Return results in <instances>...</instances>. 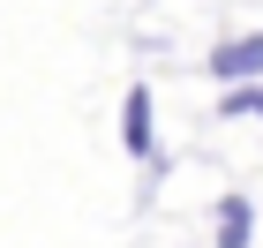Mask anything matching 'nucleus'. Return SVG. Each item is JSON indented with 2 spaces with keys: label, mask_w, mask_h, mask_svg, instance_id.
<instances>
[{
  "label": "nucleus",
  "mask_w": 263,
  "mask_h": 248,
  "mask_svg": "<svg viewBox=\"0 0 263 248\" xmlns=\"http://www.w3.org/2000/svg\"><path fill=\"white\" fill-rule=\"evenodd\" d=\"M211 83L241 90V83H263V30H241V38L211 45Z\"/></svg>",
  "instance_id": "1"
},
{
  "label": "nucleus",
  "mask_w": 263,
  "mask_h": 248,
  "mask_svg": "<svg viewBox=\"0 0 263 248\" xmlns=\"http://www.w3.org/2000/svg\"><path fill=\"white\" fill-rule=\"evenodd\" d=\"M121 150L128 158H151L158 150V113H151V90L143 83H128V98H121Z\"/></svg>",
  "instance_id": "2"
},
{
  "label": "nucleus",
  "mask_w": 263,
  "mask_h": 248,
  "mask_svg": "<svg viewBox=\"0 0 263 248\" xmlns=\"http://www.w3.org/2000/svg\"><path fill=\"white\" fill-rule=\"evenodd\" d=\"M256 241V203L248 196H218V248H248Z\"/></svg>",
  "instance_id": "3"
},
{
  "label": "nucleus",
  "mask_w": 263,
  "mask_h": 248,
  "mask_svg": "<svg viewBox=\"0 0 263 248\" xmlns=\"http://www.w3.org/2000/svg\"><path fill=\"white\" fill-rule=\"evenodd\" d=\"M218 113H226V121H241V113H256V121H263V83H241V90H226V98H218Z\"/></svg>",
  "instance_id": "4"
}]
</instances>
